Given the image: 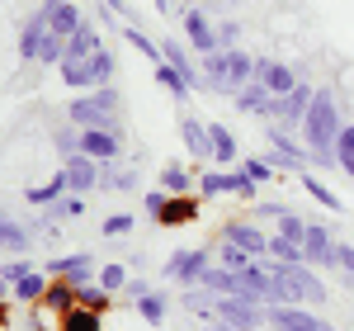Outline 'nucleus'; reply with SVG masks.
I'll use <instances>...</instances> for the list:
<instances>
[{"label": "nucleus", "mask_w": 354, "mask_h": 331, "mask_svg": "<svg viewBox=\"0 0 354 331\" xmlns=\"http://www.w3.org/2000/svg\"><path fill=\"white\" fill-rule=\"evenodd\" d=\"M255 62H260V57L241 53V48H227V81H232V95H236L245 81H255Z\"/></svg>", "instance_id": "a211bd4d"}, {"label": "nucleus", "mask_w": 354, "mask_h": 331, "mask_svg": "<svg viewBox=\"0 0 354 331\" xmlns=\"http://www.w3.org/2000/svg\"><path fill=\"white\" fill-rule=\"evenodd\" d=\"M270 327L274 331H335L326 317H317L312 307H302V303H274L270 307Z\"/></svg>", "instance_id": "39448f33"}, {"label": "nucleus", "mask_w": 354, "mask_h": 331, "mask_svg": "<svg viewBox=\"0 0 354 331\" xmlns=\"http://www.w3.org/2000/svg\"><path fill=\"white\" fill-rule=\"evenodd\" d=\"M123 294H128V298H142V294H151V284H142V279H133V284H128Z\"/></svg>", "instance_id": "603ef678"}, {"label": "nucleus", "mask_w": 354, "mask_h": 331, "mask_svg": "<svg viewBox=\"0 0 354 331\" xmlns=\"http://www.w3.org/2000/svg\"><path fill=\"white\" fill-rule=\"evenodd\" d=\"M198 194H227V175L222 170H198Z\"/></svg>", "instance_id": "a19ab883"}, {"label": "nucleus", "mask_w": 354, "mask_h": 331, "mask_svg": "<svg viewBox=\"0 0 354 331\" xmlns=\"http://www.w3.org/2000/svg\"><path fill=\"white\" fill-rule=\"evenodd\" d=\"M232 5H236V0H232Z\"/></svg>", "instance_id": "bf43d9fd"}, {"label": "nucleus", "mask_w": 354, "mask_h": 331, "mask_svg": "<svg viewBox=\"0 0 354 331\" xmlns=\"http://www.w3.org/2000/svg\"><path fill=\"white\" fill-rule=\"evenodd\" d=\"M208 133H213V161H236V138H232V128H227V123H208Z\"/></svg>", "instance_id": "cd10ccee"}, {"label": "nucleus", "mask_w": 354, "mask_h": 331, "mask_svg": "<svg viewBox=\"0 0 354 331\" xmlns=\"http://www.w3.org/2000/svg\"><path fill=\"white\" fill-rule=\"evenodd\" d=\"M198 284H203V289H213V294H236V270H227V265L213 270V265H208Z\"/></svg>", "instance_id": "c756f323"}, {"label": "nucleus", "mask_w": 354, "mask_h": 331, "mask_svg": "<svg viewBox=\"0 0 354 331\" xmlns=\"http://www.w3.org/2000/svg\"><path fill=\"white\" fill-rule=\"evenodd\" d=\"M165 307H170V303H165L161 289H151V294H142V298H137V312H142L151 327H161V322H165Z\"/></svg>", "instance_id": "7c9ffc66"}, {"label": "nucleus", "mask_w": 354, "mask_h": 331, "mask_svg": "<svg viewBox=\"0 0 354 331\" xmlns=\"http://www.w3.org/2000/svg\"><path fill=\"white\" fill-rule=\"evenodd\" d=\"M222 237H227V242H236L241 251H250V256H270V237H265L255 222H227V227H222Z\"/></svg>", "instance_id": "4468645a"}, {"label": "nucleus", "mask_w": 354, "mask_h": 331, "mask_svg": "<svg viewBox=\"0 0 354 331\" xmlns=\"http://www.w3.org/2000/svg\"><path fill=\"white\" fill-rule=\"evenodd\" d=\"M180 138H185V152H189L194 161H213V133H208V123H198V118H185L180 123Z\"/></svg>", "instance_id": "ddd939ff"}, {"label": "nucleus", "mask_w": 354, "mask_h": 331, "mask_svg": "<svg viewBox=\"0 0 354 331\" xmlns=\"http://www.w3.org/2000/svg\"><path fill=\"white\" fill-rule=\"evenodd\" d=\"M48 275H66L71 284H90V275H95V260H90V251H76V256H57L53 265H48Z\"/></svg>", "instance_id": "f3484780"}, {"label": "nucleus", "mask_w": 354, "mask_h": 331, "mask_svg": "<svg viewBox=\"0 0 354 331\" xmlns=\"http://www.w3.org/2000/svg\"><path fill=\"white\" fill-rule=\"evenodd\" d=\"M48 284H53V275H43V270H28V275L15 284V298H24V303H38V298L48 294Z\"/></svg>", "instance_id": "b1692460"}, {"label": "nucleus", "mask_w": 354, "mask_h": 331, "mask_svg": "<svg viewBox=\"0 0 354 331\" xmlns=\"http://www.w3.org/2000/svg\"><path fill=\"white\" fill-rule=\"evenodd\" d=\"M208 270V251H175L170 256V265H165V279H180V284H198Z\"/></svg>", "instance_id": "6e6552de"}, {"label": "nucleus", "mask_w": 354, "mask_h": 331, "mask_svg": "<svg viewBox=\"0 0 354 331\" xmlns=\"http://www.w3.org/2000/svg\"><path fill=\"white\" fill-rule=\"evenodd\" d=\"M62 170H66V185H71L76 194L95 190V185H100V175H104V170H100V161H95V156H85V152L66 156V166H62Z\"/></svg>", "instance_id": "9b49d317"}, {"label": "nucleus", "mask_w": 354, "mask_h": 331, "mask_svg": "<svg viewBox=\"0 0 354 331\" xmlns=\"http://www.w3.org/2000/svg\"><path fill=\"white\" fill-rule=\"evenodd\" d=\"M43 38H48V10L38 5L33 15L24 19V28H19V53L28 57V62H38V48H43Z\"/></svg>", "instance_id": "2eb2a0df"}, {"label": "nucleus", "mask_w": 354, "mask_h": 331, "mask_svg": "<svg viewBox=\"0 0 354 331\" xmlns=\"http://www.w3.org/2000/svg\"><path fill=\"white\" fill-rule=\"evenodd\" d=\"M24 275H28V260H19V256L0 265V279H5V284H19V279H24Z\"/></svg>", "instance_id": "de8ad7c7"}, {"label": "nucleus", "mask_w": 354, "mask_h": 331, "mask_svg": "<svg viewBox=\"0 0 354 331\" xmlns=\"http://www.w3.org/2000/svg\"><path fill=\"white\" fill-rule=\"evenodd\" d=\"M270 275L279 279L283 303H326V284L307 270V260H270Z\"/></svg>", "instance_id": "f03ea898"}, {"label": "nucleus", "mask_w": 354, "mask_h": 331, "mask_svg": "<svg viewBox=\"0 0 354 331\" xmlns=\"http://www.w3.org/2000/svg\"><path fill=\"white\" fill-rule=\"evenodd\" d=\"M185 43H189L194 53H218V28H213V19L194 5V10H185Z\"/></svg>", "instance_id": "423d86ee"}, {"label": "nucleus", "mask_w": 354, "mask_h": 331, "mask_svg": "<svg viewBox=\"0 0 354 331\" xmlns=\"http://www.w3.org/2000/svg\"><path fill=\"white\" fill-rule=\"evenodd\" d=\"M90 66H95V90L113 81V53H104V48H100V53L90 57Z\"/></svg>", "instance_id": "ea45409f"}, {"label": "nucleus", "mask_w": 354, "mask_h": 331, "mask_svg": "<svg viewBox=\"0 0 354 331\" xmlns=\"http://www.w3.org/2000/svg\"><path fill=\"white\" fill-rule=\"evenodd\" d=\"M345 118H340V105L330 90H317L312 105H307V118H302V147L312 152L317 166H340L335 161V138H340Z\"/></svg>", "instance_id": "f257e3e1"}, {"label": "nucleus", "mask_w": 354, "mask_h": 331, "mask_svg": "<svg viewBox=\"0 0 354 331\" xmlns=\"http://www.w3.org/2000/svg\"><path fill=\"white\" fill-rule=\"evenodd\" d=\"M133 227V213H109L104 218V237H118V232H128Z\"/></svg>", "instance_id": "09e8293b"}, {"label": "nucleus", "mask_w": 354, "mask_h": 331, "mask_svg": "<svg viewBox=\"0 0 354 331\" xmlns=\"http://www.w3.org/2000/svg\"><path fill=\"white\" fill-rule=\"evenodd\" d=\"M57 218H76V213H85V194H71V199H57V204H48Z\"/></svg>", "instance_id": "37998d69"}, {"label": "nucleus", "mask_w": 354, "mask_h": 331, "mask_svg": "<svg viewBox=\"0 0 354 331\" xmlns=\"http://www.w3.org/2000/svg\"><path fill=\"white\" fill-rule=\"evenodd\" d=\"M302 190L312 194V199H317V204H322V208H330V213H340V208H345V204H340V194L330 190V185H322V180H317V175H302Z\"/></svg>", "instance_id": "c85d7f7f"}, {"label": "nucleus", "mask_w": 354, "mask_h": 331, "mask_svg": "<svg viewBox=\"0 0 354 331\" xmlns=\"http://www.w3.org/2000/svg\"><path fill=\"white\" fill-rule=\"evenodd\" d=\"M109 289H104V284H76V303L81 307H95V312H104V307H109Z\"/></svg>", "instance_id": "2f4dec72"}, {"label": "nucleus", "mask_w": 354, "mask_h": 331, "mask_svg": "<svg viewBox=\"0 0 354 331\" xmlns=\"http://www.w3.org/2000/svg\"><path fill=\"white\" fill-rule=\"evenodd\" d=\"M335 161H340L345 175H354V123H345L340 138H335Z\"/></svg>", "instance_id": "473e14b6"}, {"label": "nucleus", "mask_w": 354, "mask_h": 331, "mask_svg": "<svg viewBox=\"0 0 354 331\" xmlns=\"http://www.w3.org/2000/svg\"><path fill=\"white\" fill-rule=\"evenodd\" d=\"M48 28H53V33H62V38H71L76 28H85V15L71 5V0H62V5H53V10H48Z\"/></svg>", "instance_id": "aec40b11"}, {"label": "nucleus", "mask_w": 354, "mask_h": 331, "mask_svg": "<svg viewBox=\"0 0 354 331\" xmlns=\"http://www.w3.org/2000/svg\"><path fill=\"white\" fill-rule=\"evenodd\" d=\"M100 48H104V43H100V33H95L90 24H85V28H76V33L66 38V57H95Z\"/></svg>", "instance_id": "a878e982"}, {"label": "nucleus", "mask_w": 354, "mask_h": 331, "mask_svg": "<svg viewBox=\"0 0 354 331\" xmlns=\"http://www.w3.org/2000/svg\"><path fill=\"white\" fill-rule=\"evenodd\" d=\"M189 185H194V175L185 170V166H165L161 170V190L165 194H189Z\"/></svg>", "instance_id": "72a5a7b5"}, {"label": "nucleus", "mask_w": 354, "mask_h": 331, "mask_svg": "<svg viewBox=\"0 0 354 331\" xmlns=\"http://www.w3.org/2000/svg\"><path fill=\"white\" fill-rule=\"evenodd\" d=\"M270 260H307L302 256V242H288V237H270Z\"/></svg>", "instance_id": "4c0bfd02"}, {"label": "nucleus", "mask_w": 354, "mask_h": 331, "mask_svg": "<svg viewBox=\"0 0 354 331\" xmlns=\"http://www.w3.org/2000/svg\"><path fill=\"white\" fill-rule=\"evenodd\" d=\"M0 298H10V284H5V279H0Z\"/></svg>", "instance_id": "4d7b16f0"}, {"label": "nucleus", "mask_w": 354, "mask_h": 331, "mask_svg": "<svg viewBox=\"0 0 354 331\" xmlns=\"http://www.w3.org/2000/svg\"><path fill=\"white\" fill-rule=\"evenodd\" d=\"M312 95H317V90H312L307 81H298L288 95H283V118H279V123H283V128H288V123H302V118H307V105H312Z\"/></svg>", "instance_id": "6ab92c4d"}, {"label": "nucleus", "mask_w": 354, "mask_h": 331, "mask_svg": "<svg viewBox=\"0 0 354 331\" xmlns=\"http://www.w3.org/2000/svg\"><path fill=\"white\" fill-rule=\"evenodd\" d=\"M81 152L95 156V161H113L123 152V138L113 128H81Z\"/></svg>", "instance_id": "1a4fd4ad"}, {"label": "nucleus", "mask_w": 354, "mask_h": 331, "mask_svg": "<svg viewBox=\"0 0 354 331\" xmlns=\"http://www.w3.org/2000/svg\"><path fill=\"white\" fill-rule=\"evenodd\" d=\"M302 256H307L312 265H335V237H330V227H322V222H307Z\"/></svg>", "instance_id": "9d476101"}, {"label": "nucleus", "mask_w": 354, "mask_h": 331, "mask_svg": "<svg viewBox=\"0 0 354 331\" xmlns=\"http://www.w3.org/2000/svg\"><path fill=\"white\" fill-rule=\"evenodd\" d=\"M100 185H104V190H133L137 175H133V170H104V175H100Z\"/></svg>", "instance_id": "79ce46f5"}, {"label": "nucleus", "mask_w": 354, "mask_h": 331, "mask_svg": "<svg viewBox=\"0 0 354 331\" xmlns=\"http://www.w3.org/2000/svg\"><path fill=\"white\" fill-rule=\"evenodd\" d=\"M62 190H71V185H66V170H62V175H53L48 185L28 190V204H57V199H62Z\"/></svg>", "instance_id": "c9c22d12"}, {"label": "nucleus", "mask_w": 354, "mask_h": 331, "mask_svg": "<svg viewBox=\"0 0 354 331\" xmlns=\"http://www.w3.org/2000/svg\"><path fill=\"white\" fill-rule=\"evenodd\" d=\"M245 175L255 180V185H270V180H279V166L270 161V156H245Z\"/></svg>", "instance_id": "f704fd0d"}, {"label": "nucleus", "mask_w": 354, "mask_h": 331, "mask_svg": "<svg viewBox=\"0 0 354 331\" xmlns=\"http://www.w3.org/2000/svg\"><path fill=\"white\" fill-rule=\"evenodd\" d=\"M208 331H236V327H227V322H222V317H218V322H213V327H208Z\"/></svg>", "instance_id": "6e6d98bb"}, {"label": "nucleus", "mask_w": 354, "mask_h": 331, "mask_svg": "<svg viewBox=\"0 0 354 331\" xmlns=\"http://www.w3.org/2000/svg\"><path fill=\"white\" fill-rule=\"evenodd\" d=\"M194 218H198V194H165L161 213H156L161 227H185Z\"/></svg>", "instance_id": "f8f14e48"}, {"label": "nucleus", "mask_w": 354, "mask_h": 331, "mask_svg": "<svg viewBox=\"0 0 354 331\" xmlns=\"http://www.w3.org/2000/svg\"><path fill=\"white\" fill-rule=\"evenodd\" d=\"M104 5H109L113 15H123V19H128V5H123V0H104Z\"/></svg>", "instance_id": "864d4df0"}, {"label": "nucleus", "mask_w": 354, "mask_h": 331, "mask_svg": "<svg viewBox=\"0 0 354 331\" xmlns=\"http://www.w3.org/2000/svg\"><path fill=\"white\" fill-rule=\"evenodd\" d=\"M156 85H161V90H170L175 100H189V90H194V85L185 81V76H180L170 62H156Z\"/></svg>", "instance_id": "bb28decb"}, {"label": "nucleus", "mask_w": 354, "mask_h": 331, "mask_svg": "<svg viewBox=\"0 0 354 331\" xmlns=\"http://www.w3.org/2000/svg\"><path fill=\"white\" fill-rule=\"evenodd\" d=\"M5 322H10V303L0 298V327H5Z\"/></svg>", "instance_id": "5fc2aeb1"}, {"label": "nucleus", "mask_w": 354, "mask_h": 331, "mask_svg": "<svg viewBox=\"0 0 354 331\" xmlns=\"http://www.w3.org/2000/svg\"><path fill=\"white\" fill-rule=\"evenodd\" d=\"M100 284H104L109 294H118V289H128V275H123V265H104V270H100Z\"/></svg>", "instance_id": "c03bdc74"}, {"label": "nucleus", "mask_w": 354, "mask_h": 331, "mask_svg": "<svg viewBox=\"0 0 354 331\" xmlns=\"http://www.w3.org/2000/svg\"><path fill=\"white\" fill-rule=\"evenodd\" d=\"M57 152H62V156H76V152H81V128H62V133H57Z\"/></svg>", "instance_id": "a18cd8bd"}, {"label": "nucleus", "mask_w": 354, "mask_h": 331, "mask_svg": "<svg viewBox=\"0 0 354 331\" xmlns=\"http://www.w3.org/2000/svg\"><path fill=\"white\" fill-rule=\"evenodd\" d=\"M255 81L270 85V95H288V90L298 85V66L274 62V57H260V62H255Z\"/></svg>", "instance_id": "0eeeda50"}, {"label": "nucleus", "mask_w": 354, "mask_h": 331, "mask_svg": "<svg viewBox=\"0 0 354 331\" xmlns=\"http://www.w3.org/2000/svg\"><path fill=\"white\" fill-rule=\"evenodd\" d=\"M0 247L15 251V256H19V251H28V232H24V227H19L15 218H10L5 208H0Z\"/></svg>", "instance_id": "393cba45"}, {"label": "nucleus", "mask_w": 354, "mask_h": 331, "mask_svg": "<svg viewBox=\"0 0 354 331\" xmlns=\"http://www.w3.org/2000/svg\"><path fill=\"white\" fill-rule=\"evenodd\" d=\"M62 81L71 85V90H95V66H90V57H66V62H62Z\"/></svg>", "instance_id": "412c9836"}, {"label": "nucleus", "mask_w": 354, "mask_h": 331, "mask_svg": "<svg viewBox=\"0 0 354 331\" xmlns=\"http://www.w3.org/2000/svg\"><path fill=\"white\" fill-rule=\"evenodd\" d=\"M156 5H161V10H165V5H170V0H156Z\"/></svg>", "instance_id": "13d9d810"}, {"label": "nucleus", "mask_w": 354, "mask_h": 331, "mask_svg": "<svg viewBox=\"0 0 354 331\" xmlns=\"http://www.w3.org/2000/svg\"><path fill=\"white\" fill-rule=\"evenodd\" d=\"M142 204H147V213L156 218V213H161V204H165V190H147V199H142Z\"/></svg>", "instance_id": "3c124183"}, {"label": "nucleus", "mask_w": 354, "mask_h": 331, "mask_svg": "<svg viewBox=\"0 0 354 331\" xmlns=\"http://www.w3.org/2000/svg\"><path fill=\"white\" fill-rule=\"evenodd\" d=\"M236 33H241L236 24H218V48H236Z\"/></svg>", "instance_id": "8fccbe9b"}, {"label": "nucleus", "mask_w": 354, "mask_h": 331, "mask_svg": "<svg viewBox=\"0 0 354 331\" xmlns=\"http://www.w3.org/2000/svg\"><path fill=\"white\" fill-rule=\"evenodd\" d=\"M213 251H218V260H222V265H227V270H245V265L255 260L250 251H241V247H236V242H227V237H222V247H213Z\"/></svg>", "instance_id": "e433bc0d"}, {"label": "nucleus", "mask_w": 354, "mask_h": 331, "mask_svg": "<svg viewBox=\"0 0 354 331\" xmlns=\"http://www.w3.org/2000/svg\"><path fill=\"white\" fill-rule=\"evenodd\" d=\"M128 43H133L137 53H147V57H151V62H161V48H156V43H151L147 33H137V28H128Z\"/></svg>", "instance_id": "49530a36"}, {"label": "nucleus", "mask_w": 354, "mask_h": 331, "mask_svg": "<svg viewBox=\"0 0 354 331\" xmlns=\"http://www.w3.org/2000/svg\"><path fill=\"white\" fill-rule=\"evenodd\" d=\"M218 317L227 322V327H236V331H260L265 322H270V307L250 303V298H241V294H218Z\"/></svg>", "instance_id": "20e7f679"}, {"label": "nucleus", "mask_w": 354, "mask_h": 331, "mask_svg": "<svg viewBox=\"0 0 354 331\" xmlns=\"http://www.w3.org/2000/svg\"><path fill=\"white\" fill-rule=\"evenodd\" d=\"M232 105H236L241 114H260L265 105H270V85H265V81H245L241 90L232 95Z\"/></svg>", "instance_id": "4be33fe9"}, {"label": "nucleus", "mask_w": 354, "mask_h": 331, "mask_svg": "<svg viewBox=\"0 0 354 331\" xmlns=\"http://www.w3.org/2000/svg\"><path fill=\"white\" fill-rule=\"evenodd\" d=\"M161 62H170L189 85H208V76H198V66L189 62V48H185L180 38H165V43H161Z\"/></svg>", "instance_id": "dca6fc26"}, {"label": "nucleus", "mask_w": 354, "mask_h": 331, "mask_svg": "<svg viewBox=\"0 0 354 331\" xmlns=\"http://www.w3.org/2000/svg\"><path fill=\"white\" fill-rule=\"evenodd\" d=\"M71 123L76 128H113L118 133V90L100 85V90H85L81 100H71Z\"/></svg>", "instance_id": "7ed1b4c3"}, {"label": "nucleus", "mask_w": 354, "mask_h": 331, "mask_svg": "<svg viewBox=\"0 0 354 331\" xmlns=\"http://www.w3.org/2000/svg\"><path fill=\"white\" fill-rule=\"evenodd\" d=\"M279 237H288V242H302V237H307V222H302L293 208H283V213H279Z\"/></svg>", "instance_id": "58836bf2"}, {"label": "nucleus", "mask_w": 354, "mask_h": 331, "mask_svg": "<svg viewBox=\"0 0 354 331\" xmlns=\"http://www.w3.org/2000/svg\"><path fill=\"white\" fill-rule=\"evenodd\" d=\"M100 317L104 312H95V307H71V312H62V322H57V331H104L100 327Z\"/></svg>", "instance_id": "5701e85b"}]
</instances>
